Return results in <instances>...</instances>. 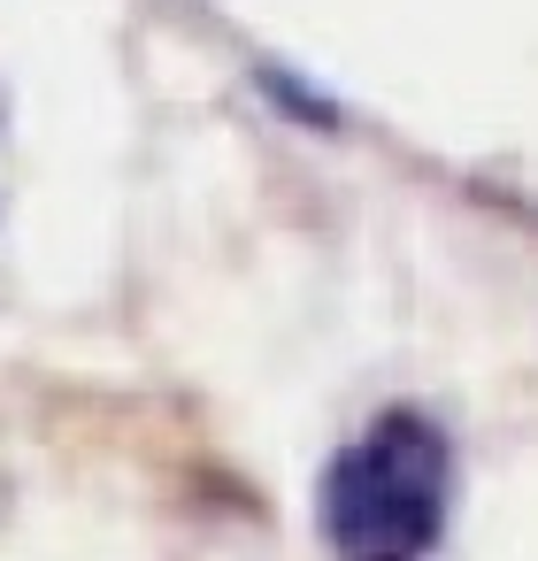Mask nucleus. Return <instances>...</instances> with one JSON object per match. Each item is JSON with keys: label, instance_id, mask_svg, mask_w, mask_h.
Returning <instances> with one entry per match:
<instances>
[{"label": "nucleus", "instance_id": "1", "mask_svg": "<svg viewBox=\"0 0 538 561\" xmlns=\"http://www.w3.org/2000/svg\"><path fill=\"white\" fill-rule=\"evenodd\" d=\"M454 454L415 408H385L323 469V546L331 561H431L446 530Z\"/></svg>", "mask_w": 538, "mask_h": 561}]
</instances>
